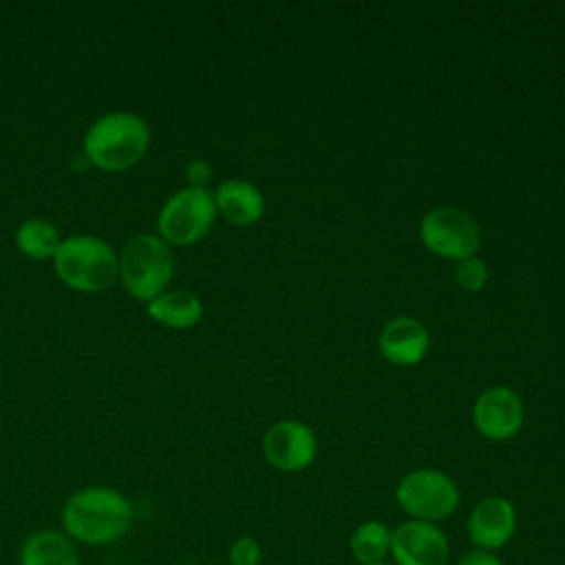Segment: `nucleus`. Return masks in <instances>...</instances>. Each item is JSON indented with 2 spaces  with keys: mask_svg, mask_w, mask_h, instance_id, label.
Returning <instances> with one entry per match:
<instances>
[{
  "mask_svg": "<svg viewBox=\"0 0 565 565\" xmlns=\"http://www.w3.org/2000/svg\"><path fill=\"white\" fill-rule=\"evenodd\" d=\"M130 499L110 486H86L75 490L62 505L60 521L75 543L110 545L124 539L132 525Z\"/></svg>",
  "mask_w": 565,
  "mask_h": 565,
  "instance_id": "1",
  "label": "nucleus"
},
{
  "mask_svg": "<svg viewBox=\"0 0 565 565\" xmlns=\"http://www.w3.org/2000/svg\"><path fill=\"white\" fill-rule=\"evenodd\" d=\"M150 146V126L130 110H113L90 124L84 157L99 170L121 172L137 166Z\"/></svg>",
  "mask_w": 565,
  "mask_h": 565,
  "instance_id": "2",
  "label": "nucleus"
},
{
  "mask_svg": "<svg viewBox=\"0 0 565 565\" xmlns=\"http://www.w3.org/2000/svg\"><path fill=\"white\" fill-rule=\"evenodd\" d=\"M53 267L66 287L84 294L104 291L119 278L115 249L106 241L86 234L62 238Z\"/></svg>",
  "mask_w": 565,
  "mask_h": 565,
  "instance_id": "3",
  "label": "nucleus"
},
{
  "mask_svg": "<svg viewBox=\"0 0 565 565\" xmlns=\"http://www.w3.org/2000/svg\"><path fill=\"white\" fill-rule=\"evenodd\" d=\"M172 274L174 256L159 234L132 236L119 256V280L139 302L148 305L161 296L172 280Z\"/></svg>",
  "mask_w": 565,
  "mask_h": 565,
  "instance_id": "4",
  "label": "nucleus"
},
{
  "mask_svg": "<svg viewBox=\"0 0 565 565\" xmlns=\"http://www.w3.org/2000/svg\"><path fill=\"white\" fill-rule=\"evenodd\" d=\"M395 499L411 519L435 523L448 519L459 508L461 494L457 483L446 472L419 468L402 477Z\"/></svg>",
  "mask_w": 565,
  "mask_h": 565,
  "instance_id": "5",
  "label": "nucleus"
},
{
  "mask_svg": "<svg viewBox=\"0 0 565 565\" xmlns=\"http://www.w3.org/2000/svg\"><path fill=\"white\" fill-rule=\"evenodd\" d=\"M216 203L207 188H183L174 192L161 207L157 227L168 245H192L201 241L214 225Z\"/></svg>",
  "mask_w": 565,
  "mask_h": 565,
  "instance_id": "6",
  "label": "nucleus"
},
{
  "mask_svg": "<svg viewBox=\"0 0 565 565\" xmlns=\"http://www.w3.org/2000/svg\"><path fill=\"white\" fill-rule=\"evenodd\" d=\"M424 245L444 258L463 260L477 254L481 230L477 221L459 207H437L422 218L419 227Z\"/></svg>",
  "mask_w": 565,
  "mask_h": 565,
  "instance_id": "7",
  "label": "nucleus"
},
{
  "mask_svg": "<svg viewBox=\"0 0 565 565\" xmlns=\"http://www.w3.org/2000/svg\"><path fill=\"white\" fill-rule=\"evenodd\" d=\"M391 556L395 565H448L450 541L435 523L408 519L391 534Z\"/></svg>",
  "mask_w": 565,
  "mask_h": 565,
  "instance_id": "8",
  "label": "nucleus"
},
{
  "mask_svg": "<svg viewBox=\"0 0 565 565\" xmlns=\"http://www.w3.org/2000/svg\"><path fill=\"white\" fill-rule=\"evenodd\" d=\"M316 435L313 430L296 419H282L274 424L263 439V452L269 466L282 472L305 470L316 459Z\"/></svg>",
  "mask_w": 565,
  "mask_h": 565,
  "instance_id": "9",
  "label": "nucleus"
},
{
  "mask_svg": "<svg viewBox=\"0 0 565 565\" xmlns=\"http://www.w3.org/2000/svg\"><path fill=\"white\" fill-rule=\"evenodd\" d=\"M466 532L475 550H501L516 532V510L512 501L505 497H486L477 501L468 514Z\"/></svg>",
  "mask_w": 565,
  "mask_h": 565,
  "instance_id": "10",
  "label": "nucleus"
},
{
  "mask_svg": "<svg viewBox=\"0 0 565 565\" xmlns=\"http://www.w3.org/2000/svg\"><path fill=\"white\" fill-rule=\"evenodd\" d=\"M475 426L477 430L492 441H503L514 437L523 426V402L521 397L505 388L492 386L479 395L475 402Z\"/></svg>",
  "mask_w": 565,
  "mask_h": 565,
  "instance_id": "11",
  "label": "nucleus"
},
{
  "mask_svg": "<svg viewBox=\"0 0 565 565\" xmlns=\"http://www.w3.org/2000/svg\"><path fill=\"white\" fill-rule=\"evenodd\" d=\"M428 331L415 318L399 316L384 324L380 333L382 355L399 366L417 364L428 351Z\"/></svg>",
  "mask_w": 565,
  "mask_h": 565,
  "instance_id": "12",
  "label": "nucleus"
},
{
  "mask_svg": "<svg viewBox=\"0 0 565 565\" xmlns=\"http://www.w3.org/2000/svg\"><path fill=\"white\" fill-rule=\"evenodd\" d=\"M18 565H79V550L66 532L44 527L22 541Z\"/></svg>",
  "mask_w": 565,
  "mask_h": 565,
  "instance_id": "13",
  "label": "nucleus"
},
{
  "mask_svg": "<svg viewBox=\"0 0 565 565\" xmlns=\"http://www.w3.org/2000/svg\"><path fill=\"white\" fill-rule=\"evenodd\" d=\"M216 212L232 225H252L263 216L265 201L260 190L243 179H227L214 192Z\"/></svg>",
  "mask_w": 565,
  "mask_h": 565,
  "instance_id": "14",
  "label": "nucleus"
},
{
  "mask_svg": "<svg viewBox=\"0 0 565 565\" xmlns=\"http://www.w3.org/2000/svg\"><path fill=\"white\" fill-rule=\"evenodd\" d=\"M148 313L154 322L170 329H190L203 316V305L196 294L185 289L163 291L148 302Z\"/></svg>",
  "mask_w": 565,
  "mask_h": 565,
  "instance_id": "15",
  "label": "nucleus"
},
{
  "mask_svg": "<svg viewBox=\"0 0 565 565\" xmlns=\"http://www.w3.org/2000/svg\"><path fill=\"white\" fill-rule=\"evenodd\" d=\"M391 534L393 530L382 521L371 519L360 523L349 539L351 556L358 561V565L386 561V556H391Z\"/></svg>",
  "mask_w": 565,
  "mask_h": 565,
  "instance_id": "16",
  "label": "nucleus"
},
{
  "mask_svg": "<svg viewBox=\"0 0 565 565\" xmlns=\"http://www.w3.org/2000/svg\"><path fill=\"white\" fill-rule=\"evenodd\" d=\"M60 243V230L46 218H29L15 232L18 249L33 260L53 258Z\"/></svg>",
  "mask_w": 565,
  "mask_h": 565,
  "instance_id": "17",
  "label": "nucleus"
},
{
  "mask_svg": "<svg viewBox=\"0 0 565 565\" xmlns=\"http://www.w3.org/2000/svg\"><path fill=\"white\" fill-rule=\"evenodd\" d=\"M455 278H457V282H459V287H461L463 291L475 294V291H479V289L486 285V280H488L486 263H483L481 258H477V256L463 258V260H459V265H457V269H455Z\"/></svg>",
  "mask_w": 565,
  "mask_h": 565,
  "instance_id": "18",
  "label": "nucleus"
},
{
  "mask_svg": "<svg viewBox=\"0 0 565 565\" xmlns=\"http://www.w3.org/2000/svg\"><path fill=\"white\" fill-rule=\"evenodd\" d=\"M260 556H263L260 545L249 534L236 536L230 545V552H227L230 565H260Z\"/></svg>",
  "mask_w": 565,
  "mask_h": 565,
  "instance_id": "19",
  "label": "nucleus"
},
{
  "mask_svg": "<svg viewBox=\"0 0 565 565\" xmlns=\"http://www.w3.org/2000/svg\"><path fill=\"white\" fill-rule=\"evenodd\" d=\"M455 565H505L494 552L483 550H470L457 558Z\"/></svg>",
  "mask_w": 565,
  "mask_h": 565,
  "instance_id": "20",
  "label": "nucleus"
},
{
  "mask_svg": "<svg viewBox=\"0 0 565 565\" xmlns=\"http://www.w3.org/2000/svg\"><path fill=\"white\" fill-rule=\"evenodd\" d=\"M185 174H188V179H190V185H192V188H203V183H205V181H210V177H212V168H210V163H207V161H203V159H194V161L188 166Z\"/></svg>",
  "mask_w": 565,
  "mask_h": 565,
  "instance_id": "21",
  "label": "nucleus"
},
{
  "mask_svg": "<svg viewBox=\"0 0 565 565\" xmlns=\"http://www.w3.org/2000/svg\"><path fill=\"white\" fill-rule=\"evenodd\" d=\"M371 565H395V563H388V561H382V563H371Z\"/></svg>",
  "mask_w": 565,
  "mask_h": 565,
  "instance_id": "22",
  "label": "nucleus"
}]
</instances>
